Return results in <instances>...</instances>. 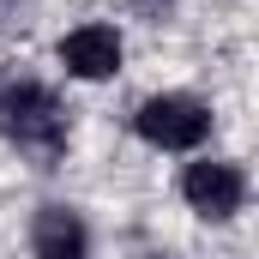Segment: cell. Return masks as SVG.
I'll return each mask as SVG.
<instances>
[{"instance_id": "6da1fadb", "label": "cell", "mask_w": 259, "mask_h": 259, "mask_svg": "<svg viewBox=\"0 0 259 259\" xmlns=\"http://www.w3.org/2000/svg\"><path fill=\"white\" fill-rule=\"evenodd\" d=\"M0 139H12L18 151L55 157L66 145V109L61 97L36 78H0Z\"/></svg>"}, {"instance_id": "7a4b0ae2", "label": "cell", "mask_w": 259, "mask_h": 259, "mask_svg": "<svg viewBox=\"0 0 259 259\" xmlns=\"http://www.w3.org/2000/svg\"><path fill=\"white\" fill-rule=\"evenodd\" d=\"M133 127H139L145 145H157V151H193V145H205V133H211V109L199 97L163 91V97H145L139 103Z\"/></svg>"}, {"instance_id": "3957f363", "label": "cell", "mask_w": 259, "mask_h": 259, "mask_svg": "<svg viewBox=\"0 0 259 259\" xmlns=\"http://www.w3.org/2000/svg\"><path fill=\"white\" fill-rule=\"evenodd\" d=\"M181 193L193 205L199 217H235L241 205H247V175L235 169V163H187V175H181Z\"/></svg>"}, {"instance_id": "277c9868", "label": "cell", "mask_w": 259, "mask_h": 259, "mask_svg": "<svg viewBox=\"0 0 259 259\" xmlns=\"http://www.w3.org/2000/svg\"><path fill=\"white\" fill-rule=\"evenodd\" d=\"M61 66L72 78H109L121 66V36L115 24H78L72 36H61Z\"/></svg>"}, {"instance_id": "5b68a950", "label": "cell", "mask_w": 259, "mask_h": 259, "mask_svg": "<svg viewBox=\"0 0 259 259\" xmlns=\"http://www.w3.org/2000/svg\"><path fill=\"white\" fill-rule=\"evenodd\" d=\"M30 247H36V259H91V229H84L78 211L42 205L36 223H30Z\"/></svg>"}]
</instances>
